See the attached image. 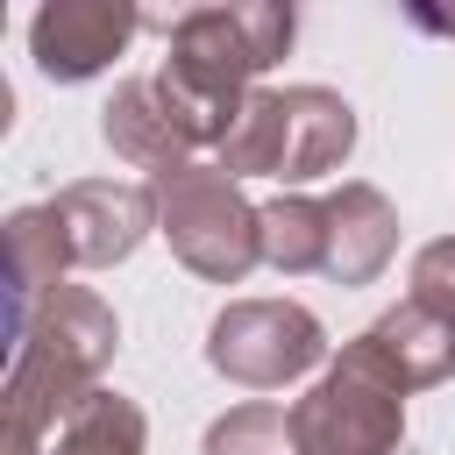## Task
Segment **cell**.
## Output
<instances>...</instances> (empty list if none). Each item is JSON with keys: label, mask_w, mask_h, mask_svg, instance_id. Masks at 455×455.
Instances as JSON below:
<instances>
[{"label": "cell", "mask_w": 455, "mask_h": 455, "mask_svg": "<svg viewBox=\"0 0 455 455\" xmlns=\"http://www.w3.org/2000/svg\"><path fill=\"white\" fill-rule=\"evenodd\" d=\"M299 14L277 0H235V7H192L171 21V50L156 71V92L171 107V121L192 135V149H220L249 100L256 78L291 50Z\"/></svg>", "instance_id": "cell-1"}, {"label": "cell", "mask_w": 455, "mask_h": 455, "mask_svg": "<svg viewBox=\"0 0 455 455\" xmlns=\"http://www.w3.org/2000/svg\"><path fill=\"white\" fill-rule=\"evenodd\" d=\"M114 348V306L85 284H57L21 327V341H7V455H43V434H64V419L107 391L100 377Z\"/></svg>", "instance_id": "cell-2"}, {"label": "cell", "mask_w": 455, "mask_h": 455, "mask_svg": "<svg viewBox=\"0 0 455 455\" xmlns=\"http://www.w3.org/2000/svg\"><path fill=\"white\" fill-rule=\"evenodd\" d=\"M355 149V107L327 85H270L249 100L242 128L220 142L228 178H277V185H313L341 171Z\"/></svg>", "instance_id": "cell-3"}, {"label": "cell", "mask_w": 455, "mask_h": 455, "mask_svg": "<svg viewBox=\"0 0 455 455\" xmlns=\"http://www.w3.org/2000/svg\"><path fill=\"white\" fill-rule=\"evenodd\" d=\"M156 235L206 284H242L263 263V206H249L220 164H185L156 178Z\"/></svg>", "instance_id": "cell-4"}, {"label": "cell", "mask_w": 455, "mask_h": 455, "mask_svg": "<svg viewBox=\"0 0 455 455\" xmlns=\"http://www.w3.org/2000/svg\"><path fill=\"white\" fill-rule=\"evenodd\" d=\"M291 434H299V455H398V441H405V384L355 334L320 370V384L291 405Z\"/></svg>", "instance_id": "cell-5"}, {"label": "cell", "mask_w": 455, "mask_h": 455, "mask_svg": "<svg viewBox=\"0 0 455 455\" xmlns=\"http://www.w3.org/2000/svg\"><path fill=\"white\" fill-rule=\"evenodd\" d=\"M206 363L242 391H284L327 363V327L299 299H235L206 327Z\"/></svg>", "instance_id": "cell-6"}, {"label": "cell", "mask_w": 455, "mask_h": 455, "mask_svg": "<svg viewBox=\"0 0 455 455\" xmlns=\"http://www.w3.org/2000/svg\"><path fill=\"white\" fill-rule=\"evenodd\" d=\"M142 28L135 0H50L28 21V57L50 85H85L100 78Z\"/></svg>", "instance_id": "cell-7"}, {"label": "cell", "mask_w": 455, "mask_h": 455, "mask_svg": "<svg viewBox=\"0 0 455 455\" xmlns=\"http://www.w3.org/2000/svg\"><path fill=\"white\" fill-rule=\"evenodd\" d=\"M64 242H71V263L85 270H114L142 249V235L156 228V185H114V178H78L50 199Z\"/></svg>", "instance_id": "cell-8"}, {"label": "cell", "mask_w": 455, "mask_h": 455, "mask_svg": "<svg viewBox=\"0 0 455 455\" xmlns=\"http://www.w3.org/2000/svg\"><path fill=\"white\" fill-rule=\"evenodd\" d=\"M398 256V206L377 185H341L327 192V270L334 284H377L384 263Z\"/></svg>", "instance_id": "cell-9"}, {"label": "cell", "mask_w": 455, "mask_h": 455, "mask_svg": "<svg viewBox=\"0 0 455 455\" xmlns=\"http://www.w3.org/2000/svg\"><path fill=\"white\" fill-rule=\"evenodd\" d=\"M100 135H107V149H114L121 164L149 171V185L192 164V135L171 121L156 78H128V85H114V100L100 107Z\"/></svg>", "instance_id": "cell-10"}, {"label": "cell", "mask_w": 455, "mask_h": 455, "mask_svg": "<svg viewBox=\"0 0 455 455\" xmlns=\"http://www.w3.org/2000/svg\"><path fill=\"white\" fill-rule=\"evenodd\" d=\"M64 270H71V242H64L57 213L50 206H14L7 213V341H21L36 306L64 284Z\"/></svg>", "instance_id": "cell-11"}, {"label": "cell", "mask_w": 455, "mask_h": 455, "mask_svg": "<svg viewBox=\"0 0 455 455\" xmlns=\"http://www.w3.org/2000/svg\"><path fill=\"white\" fill-rule=\"evenodd\" d=\"M363 341L377 348V363H384L405 391H427V384L455 377V334H448V320L427 313V306H412V299H398L391 313H377V320L363 327Z\"/></svg>", "instance_id": "cell-12"}, {"label": "cell", "mask_w": 455, "mask_h": 455, "mask_svg": "<svg viewBox=\"0 0 455 455\" xmlns=\"http://www.w3.org/2000/svg\"><path fill=\"white\" fill-rule=\"evenodd\" d=\"M263 263L284 277L327 270V199H306V192L270 199L263 206Z\"/></svg>", "instance_id": "cell-13"}, {"label": "cell", "mask_w": 455, "mask_h": 455, "mask_svg": "<svg viewBox=\"0 0 455 455\" xmlns=\"http://www.w3.org/2000/svg\"><path fill=\"white\" fill-rule=\"evenodd\" d=\"M142 448H149V419H142V405L121 398V391L85 398V405L64 419V434L50 441V455H142Z\"/></svg>", "instance_id": "cell-14"}, {"label": "cell", "mask_w": 455, "mask_h": 455, "mask_svg": "<svg viewBox=\"0 0 455 455\" xmlns=\"http://www.w3.org/2000/svg\"><path fill=\"white\" fill-rule=\"evenodd\" d=\"M199 455H299L291 405H270V398H256V405H235V412H220V419L206 427Z\"/></svg>", "instance_id": "cell-15"}, {"label": "cell", "mask_w": 455, "mask_h": 455, "mask_svg": "<svg viewBox=\"0 0 455 455\" xmlns=\"http://www.w3.org/2000/svg\"><path fill=\"white\" fill-rule=\"evenodd\" d=\"M412 306H427V313H455V235H441V242H427L419 256H412V291H405Z\"/></svg>", "instance_id": "cell-16"}, {"label": "cell", "mask_w": 455, "mask_h": 455, "mask_svg": "<svg viewBox=\"0 0 455 455\" xmlns=\"http://www.w3.org/2000/svg\"><path fill=\"white\" fill-rule=\"evenodd\" d=\"M448 334H455V313H448Z\"/></svg>", "instance_id": "cell-17"}]
</instances>
